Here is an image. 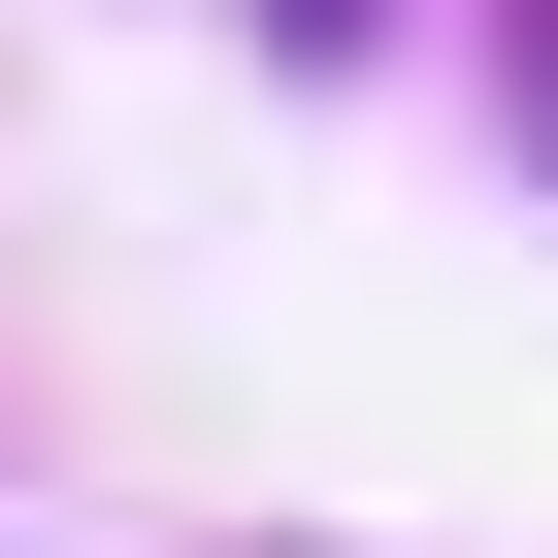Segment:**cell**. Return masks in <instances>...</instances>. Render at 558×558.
Returning <instances> with one entry per match:
<instances>
[{
	"label": "cell",
	"mask_w": 558,
	"mask_h": 558,
	"mask_svg": "<svg viewBox=\"0 0 558 558\" xmlns=\"http://www.w3.org/2000/svg\"><path fill=\"white\" fill-rule=\"evenodd\" d=\"M263 34H296V66H362V34H395V0H263Z\"/></svg>",
	"instance_id": "6da1fadb"
}]
</instances>
